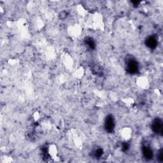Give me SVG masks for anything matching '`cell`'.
Returning a JSON list of instances; mask_svg holds the SVG:
<instances>
[{
    "label": "cell",
    "mask_w": 163,
    "mask_h": 163,
    "mask_svg": "<svg viewBox=\"0 0 163 163\" xmlns=\"http://www.w3.org/2000/svg\"><path fill=\"white\" fill-rule=\"evenodd\" d=\"M128 63V68L130 73H135L138 71V65L136 60L133 59H129Z\"/></svg>",
    "instance_id": "6da1fadb"
},
{
    "label": "cell",
    "mask_w": 163,
    "mask_h": 163,
    "mask_svg": "<svg viewBox=\"0 0 163 163\" xmlns=\"http://www.w3.org/2000/svg\"><path fill=\"white\" fill-rule=\"evenodd\" d=\"M152 129L153 131L156 133H159L162 132V124L160 119H156L152 124Z\"/></svg>",
    "instance_id": "7a4b0ae2"
},
{
    "label": "cell",
    "mask_w": 163,
    "mask_h": 163,
    "mask_svg": "<svg viewBox=\"0 0 163 163\" xmlns=\"http://www.w3.org/2000/svg\"><path fill=\"white\" fill-rule=\"evenodd\" d=\"M142 151H143V156L145 157V159H148V160L152 159V157L153 156V151L150 147H147V146L143 147Z\"/></svg>",
    "instance_id": "3957f363"
},
{
    "label": "cell",
    "mask_w": 163,
    "mask_h": 163,
    "mask_svg": "<svg viewBox=\"0 0 163 163\" xmlns=\"http://www.w3.org/2000/svg\"><path fill=\"white\" fill-rule=\"evenodd\" d=\"M157 40L155 38L153 37H150L147 40V45L148 47L153 49L155 48L157 45Z\"/></svg>",
    "instance_id": "5b68a950"
},
{
    "label": "cell",
    "mask_w": 163,
    "mask_h": 163,
    "mask_svg": "<svg viewBox=\"0 0 163 163\" xmlns=\"http://www.w3.org/2000/svg\"><path fill=\"white\" fill-rule=\"evenodd\" d=\"M86 44L88 45L89 47H90L91 49H94L95 46V44L94 41L92 40V38H88L87 40H86Z\"/></svg>",
    "instance_id": "8992f818"
},
{
    "label": "cell",
    "mask_w": 163,
    "mask_h": 163,
    "mask_svg": "<svg viewBox=\"0 0 163 163\" xmlns=\"http://www.w3.org/2000/svg\"><path fill=\"white\" fill-rule=\"evenodd\" d=\"M105 128L108 131H111L114 128V121L111 116H109L106 118L105 122Z\"/></svg>",
    "instance_id": "277c9868"
}]
</instances>
